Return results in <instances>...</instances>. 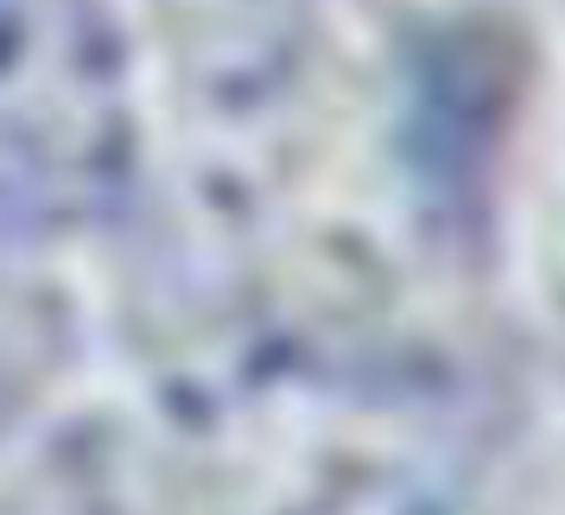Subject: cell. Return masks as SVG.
<instances>
[{"instance_id":"obj_1","label":"cell","mask_w":565,"mask_h":515,"mask_svg":"<svg viewBox=\"0 0 565 515\" xmlns=\"http://www.w3.org/2000/svg\"><path fill=\"white\" fill-rule=\"evenodd\" d=\"M128 166V77L103 0H13L7 172L13 210L71 223Z\"/></svg>"}]
</instances>
